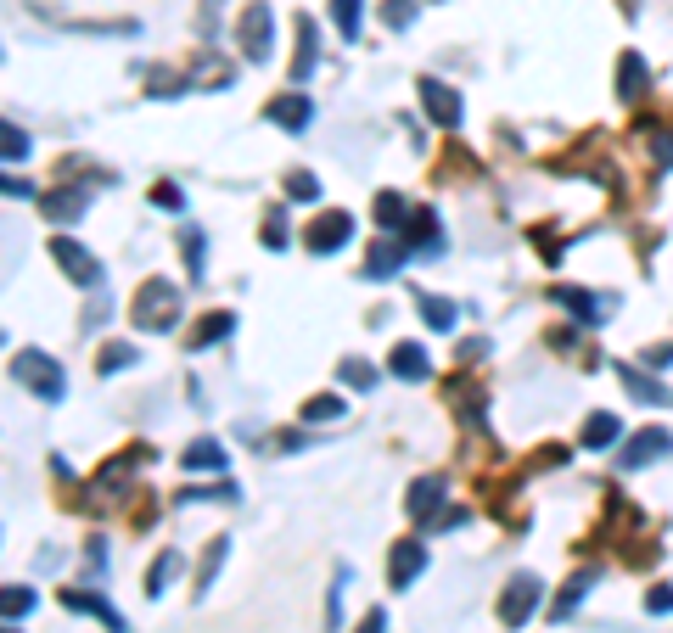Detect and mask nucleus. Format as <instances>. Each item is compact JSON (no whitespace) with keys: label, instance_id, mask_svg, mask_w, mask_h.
Instances as JSON below:
<instances>
[{"label":"nucleus","instance_id":"14","mask_svg":"<svg viewBox=\"0 0 673 633\" xmlns=\"http://www.w3.org/2000/svg\"><path fill=\"white\" fill-rule=\"evenodd\" d=\"M556 303H561V309H573L584 325H601L606 309H612V303H601L595 292H578V286H556Z\"/></svg>","mask_w":673,"mask_h":633},{"label":"nucleus","instance_id":"19","mask_svg":"<svg viewBox=\"0 0 673 633\" xmlns=\"http://www.w3.org/2000/svg\"><path fill=\"white\" fill-rule=\"evenodd\" d=\"M617 96H623V101L645 96V57H640V51H623V62H617Z\"/></svg>","mask_w":673,"mask_h":633},{"label":"nucleus","instance_id":"8","mask_svg":"<svg viewBox=\"0 0 673 633\" xmlns=\"http://www.w3.org/2000/svg\"><path fill=\"white\" fill-rule=\"evenodd\" d=\"M101 180H85V185H62V191H51V197H40V208H45V219H51V225H73V219H79V213H85V202H90V191H96Z\"/></svg>","mask_w":673,"mask_h":633},{"label":"nucleus","instance_id":"6","mask_svg":"<svg viewBox=\"0 0 673 633\" xmlns=\"http://www.w3.org/2000/svg\"><path fill=\"white\" fill-rule=\"evenodd\" d=\"M421 113H427L438 129L455 135L460 129V90H449L444 79H421Z\"/></svg>","mask_w":673,"mask_h":633},{"label":"nucleus","instance_id":"1","mask_svg":"<svg viewBox=\"0 0 673 633\" xmlns=\"http://www.w3.org/2000/svg\"><path fill=\"white\" fill-rule=\"evenodd\" d=\"M12 376L23 381V387H29L40 404H62V398H68V376H62V365L51 359V353H40V348H23V353H17V359H12Z\"/></svg>","mask_w":673,"mask_h":633},{"label":"nucleus","instance_id":"43","mask_svg":"<svg viewBox=\"0 0 673 633\" xmlns=\"http://www.w3.org/2000/svg\"><path fill=\"white\" fill-rule=\"evenodd\" d=\"M673 365V342H657V348H645V370H668Z\"/></svg>","mask_w":673,"mask_h":633},{"label":"nucleus","instance_id":"33","mask_svg":"<svg viewBox=\"0 0 673 633\" xmlns=\"http://www.w3.org/2000/svg\"><path fill=\"white\" fill-rule=\"evenodd\" d=\"M135 365V348H129V342H107V348H101V376H113V370H129Z\"/></svg>","mask_w":673,"mask_h":633},{"label":"nucleus","instance_id":"24","mask_svg":"<svg viewBox=\"0 0 673 633\" xmlns=\"http://www.w3.org/2000/svg\"><path fill=\"white\" fill-rule=\"evenodd\" d=\"M225 465H230V454L219 449L214 437H202V443L186 449V471H225Z\"/></svg>","mask_w":673,"mask_h":633},{"label":"nucleus","instance_id":"42","mask_svg":"<svg viewBox=\"0 0 673 633\" xmlns=\"http://www.w3.org/2000/svg\"><path fill=\"white\" fill-rule=\"evenodd\" d=\"M645 611H657V617H668V611H673V589H668V583L645 594Z\"/></svg>","mask_w":673,"mask_h":633},{"label":"nucleus","instance_id":"28","mask_svg":"<svg viewBox=\"0 0 673 633\" xmlns=\"http://www.w3.org/2000/svg\"><path fill=\"white\" fill-rule=\"evenodd\" d=\"M180 572V549H163L158 561H152V572H146V594L158 600V594H169V577Z\"/></svg>","mask_w":673,"mask_h":633},{"label":"nucleus","instance_id":"29","mask_svg":"<svg viewBox=\"0 0 673 633\" xmlns=\"http://www.w3.org/2000/svg\"><path fill=\"white\" fill-rule=\"evenodd\" d=\"M343 415H348V404L337 393H320V398L303 404V421H343Z\"/></svg>","mask_w":673,"mask_h":633},{"label":"nucleus","instance_id":"35","mask_svg":"<svg viewBox=\"0 0 673 633\" xmlns=\"http://www.w3.org/2000/svg\"><path fill=\"white\" fill-rule=\"evenodd\" d=\"M287 197H292V202H315V197H320V180H315L309 169L287 174Z\"/></svg>","mask_w":673,"mask_h":633},{"label":"nucleus","instance_id":"23","mask_svg":"<svg viewBox=\"0 0 673 633\" xmlns=\"http://www.w3.org/2000/svg\"><path fill=\"white\" fill-rule=\"evenodd\" d=\"M438 505H444V477H421L416 488H410V516L427 521Z\"/></svg>","mask_w":673,"mask_h":633},{"label":"nucleus","instance_id":"22","mask_svg":"<svg viewBox=\"0 0 673 633\" xmlns=\"http://www.w3.org/2000/svg\"><path fill=\"white\" fill-rule=\"evenodd\" d=\"M387 365H393V376H404V381H421V376H427V348H421V342H399Z\"/></svg>","mask_w":673,"mask_h":633},{"label":"nucleus","instance_id":"30","mask_svg":"<svg viewBox=\"0 0 673 633\" xmlns=\"http://www.w3.org/2000/svg\"><path fill=\"white\" fill-rule=\"evenodd\" d=\"M337 381L354 387V393H365V387H376V365H365V359H343V365H337Z\"/></svg>","mask_w":673,"mask_h":633},{"label":"nucleus","instance_id":"26","mask_svg":"<svg viewBox=\"0 0 673 633\" xmlns=\"http://www.w3.org/2000/svg\"><path fill=\"white\" fill-rule=\"evenodd\" d=\"M416 303H421V320H427L432 331H455V314H460V309L449 303V297H432V292H421Z\"/></svg>","mask_w":673,"mask_h":633},{"label":"nucleus","instance_id":"2","mask_svg":"<svg viewBox=\"0 0 673 633\" xmlns=\"http://www.w3.org/2000/svg\"><path fill=\"white\" fill-rule=\"evenodd\" d=\"M174 320H180V292L169 281H146L135 292V325L141 331H174Z\"/></svg>","mask_w":673,"mask_h":633},{"label":"nucleus","instance_id":"16","mask_svg":"<svg viewBox=\"0 0 673 633\" xmlns=\"http://www.w3.org/2000/svg\"><path fill=\"white\" fill-rule=\"evenodd\" d=\"M617 437H623V426H617V415H606V409H595V415H589L584 421V432H578V443H584V449H612Z\"/></svg>","mask_w":673,"mask_h":633},{"label":"nucleus","instance_id":"13","mask_svg":"<svg viewBox=\"0 0 673 633\" xmlns=\"http://www.w3.org/2000/svg\"><path fill=\"white\" fill-rule=\"evenodd\" d=\"M612 370H617V381L629 387V398H634V404H673V393H668V387H662V381H651V376H640L634 365H623V359H617Z\"/></svg>","mask_w":673,"mask_h":633},{"label":"nucleus","instance_id":"25","mask_svg":"<svg viewBox=\"0 0 673 633\" xmlns=\"http://www.w3.org/2000/svg\"><path fill=\"white\" fill-rule=\"evenodd\" d=\"M230 331H236V314H208V320L197 325V331H191V348H214V342H225Z\"/></svg>","mask_w":673,"mask_h":633},{"label":"nucleus","instance_id":"17","mask_svg":"<svg viewBox=\"0 0 673 633\" xmlns=\"http://www.w3.org/2000/svg\"><path fill=\"white\" fill-rule=\"evenodd\" d=\"M264 118L281 124V129H303L309 124V96H298V90H292V96H275L270 107H264Z\"/></svg>","mask_w":673,"mask_h":633},{"label":"nucleus","instance_id":"15","mask_svg":"<svg viewBox=\"0 0 673 633\" xmlns=\"http://www.w3.org/2000/svg\"><path fill=\"white\" fill-rule=\"evenodd\" d=\"M595 583H601V572H595V566H584V572H578L573 583H567V589L556 594V605H550V617H556V622H567V617L578 611V600H584V594L595 589Z\"/></svg>","mask_w":673,"mask_h":633},{"label":"nucleus","instance_id":"10","mask_svg":"<svg viewBox=\"0 0 673 633\" xmlns=\"http://www.w3.org/2000/svg\"><path fill=\"white\" fill-rule=\"evenodd\" d=\"M421 566H427V544H421V538H399V544H393V561H387L393 589H410L421 577Z\"/></svg>","mask_w":673,"mask_h":633},{"label":"nucleus","instance_id":"45","mask_svg":"<svg viewBox=\"0 0 673 633\" xmlns=\"http://www.w3.org/2000/svg\"><path fill=\"white\" fill-rule=\"evenodd\" d=\"M6 197H34V185L17 180V174H6Z\"/></svg>","mask_w":673,"mask_h":633},{"label":"nucleus","instance_id":"31","mask_svg":"<svg viewBox=\"0 0 673 633\" xmlns=\"http://www.w3.org/2000/svg\"><path fill=\"white\" fill-rule=\"evenodd\" d=\"M180 247H186V264H191V275L202 281V264H208V236H202L197 225H186V236H180Z\"/></svg>","mask_w":673,"mask_h":633},{"label":"nucleus","instance_id":"11","mask_svg":"<svg viewBox=\"0 0 673 633\" xmlns=\"http://www.w3.org/2000/svg\"><path fill=\"white\" fill-rule=\"evenodd\" d=\"M62 605H68V611H90V617H101L113 633H129V622L118 617V605L101 600V594H90V589H62Z\"/></svg>","mask_w":673,"mask_h":633},{"label":"nucleus","instance_id":"4","mask_svg":"<svg viewBox=\"0 0 673 633\" xmlns=\"http://www.w3.org/2000/svg\"><path fill=\"white\" fill-rule=\"evenodd\" d=\"M539 594H545V583H539L533 572L511 577V583H505V594H500V622H505V628H522V622L539 611Z\"/></svg>","mask_w":673,"mask_h":633},{"label":"nucleus","instance_id":"20","mask_svg":"<svg viewBox=\"0 0 673 633\" xmlns=\"http://www.w3.org/2000/svg\"><path fill=\"white\" fill-rule=\"evenodd\" d=\"M376 225H382L387 236H404V225H410V208H404L399 191H376Z\"/></svg>","mask_w":673,"mask_h":633},{"label":"nucleus","instance_id":"37","mask_svg":"<svg viewBox=\"0 0 673 633\" xmlns=\"http://www.w3.org/2000/svg\"><path fill=\"white\" fill-rule=\"evenodd\" d=\"M29 611H34V589H29V583H23V589L12 583V589H6V622L29 617Z\"/></svg>","mask_w":673,"mask_h":633},{"label":"nucleus","instance_id":"40","mask_svg":"<svg viewBox=\"0 0 673 633\" xmlns=\"http://www.w3.org/2000/svg\"><path fill=\"white\" fill-rule=\"evenodd\" d=\"M17 157H29V135L17 124H6V163H17Z\"/></svg>","mask_w":673,"mask_h":633},{"label":"nucleus","instance_id":"9","mask_svg":"<svg viewBox=\"0 0 673 633\" xmlns=\"http://www.w3.org/2000/svg\"><path fill=\"white\" fill-rule=\"evenodd\" d=\"M668 449H673V432H662V426H645V432L629 437V449L617 454V465H623V471H634V465H645V460H662Z\"/></svg>","mask_w":673,"mask_h":633},{"label":"nucleus","instance_id":"39","mask_svg":"<svg viewBox=\"0 0 673 633\" xmlns=\"http://www.w3.org/2000/svg\"><path fill=\"white\" fill-rule=\"evenodd\" d=\"M152 208L180 213V208H186V191H180V185H152Z\"/></svg>","mask_w":673,"mask_h":633},{"label":"nucleus","instance_id":"7","mask_svg":"<svg viewBox=\"0 0 673 633\" xmlns=\"http://www.w3.org/2000/svg\"><path fill=\"white\" fill-rule=\"evenodd\" d=\"M51 258H57V264L68 269V281L90 286V292L101 286V264H96V258H90V253H85V247H79L73 236H57V241H51Z\"/></svg>","mask_w":673,"mask_h":633},{"label":"nucleus","instance_id":"44","mask_svg":"<svg viewBox=\"0 0 673 633\" xmlns=\"http://www.w3.org/2000/svg\"><path fill=\"white\" fill-rule=\"evenodd\" d=\"M359 633H387V611H382V605H376L371 617L359 622Z\"/></svg>","mask_w":673,"mask_h":633},{"label":"nucleus","instance_id":"5","mask_svg":"<svg viewBox=\"0 0 673 633\" xmlns=\"http://www.w3.org/2000/svg\"><path fill=\"white\" fill-rule=\"evenodd\" d=\"M348 241H354V219H348L343 208L337 213H320L315 225H309V236H303V247L315 258H331V253H343Z\"/></svg>","mask_w":673,"mask_h":633},{"label":"nucleus","instance_id":"34","mask_svg":"<svg viewBox=\"0 0 673 633\" xmlns=\"http://www.w3.org/2000/svg\"><path fill=\"white\" fill-rule=\"evenodd\" d=\"M264 247H270V253H281V247H287V213H281V208L264 213Z\"/></svg>","mask_w":673,"mask_h":633},{"label":"nucleus","instance_id":"27","mask_svg":"<svg viewBox=\"0 0 673 633\" xmlns=\"http://www.w3.org/2000/svg\"><path fill=\"white\" fill-rule=\"evenodd\" d=\"M225 555H230V538H225V533H219V538H208V555H202V561H197V594H202V589H208V583H214V577H219V566H225Z\"/></svg>","mask_w":673,"mask_h":633},{"label":"nucleus","instance_id":"36","mask_svg":"<svg viewBox=\"0 0 673 633\" xmlns=\"http://www.w3.org/2000/svg\"><path fill=\"white\" fill-rule=\"evenodd\" d=\"M416 6H421V0H387V6H382L387 29H410V23H416Z\"/></svg>","mask_w":673,"mask_h":633},{"label":"nucleus","instance_id":"46","mask_svg":"<svg viewBox=\"0 0 673 633\" xmlns=\"http://www.w3.org/2000/svg\"><path fill=\"white\" fill-rule=\"evenodd\" d=\"M623 12H634V0H623Z\"/></svg>","mask_w":673,"mask_h":633},{"label":"nucleus","instance_id":"18","mask_svg":"<svg viewBox=\"0 0 673 633\" xmlns=\"http://www.w3.org/2000/svg\"><path fill=\"white\" fill-rule=\"evenodd\" d=\"M404 247H410V253H438V247H444V241H438V219H432V213H410Z\"/></svg>","mask_w":673,"mask_h":633},{"label":"nucleus","instance_id":"21","mask_svg":"<svg viewBox=\"0 0 673 633\" xmlns=\"http://www.w3.org/2000/svg\"><path fill=\"white\" fill-rule=\"evenodd\" d=\"M315 57H320V45H315V23H309V17H298V62H292V85H303V79L315 73Z\"/></svg>","mask_w":673,"mask_h":633},{"label":"nucleus","instance_id":"12","mask_svg":"<svg viewBox=\"0 0 673 633\" xmlns=\"http://www.w3.org/2000/svg\"><path fill=\"white\" fill-rule=\"evenodd\" d=\"M404 258H410V247H404V241H376L371 247V258H365V281H393V275H399V264Z\"/></svg>","mask_w":673,"mask_h":633},{"label":"nucleus","instance_id":"38","mask_svg":"<svg viewBox=\"0 0 673 633\" xmlns=\"http://www.w3.org/2000/svg\"><path fill=\"white\" fill-rule=\"evenodd\" d=\"M645 135H651V157H657V169H673V129H645Z\"/></svg>","mask_w":673,"mask_h":633},{"label":"nucleus","instance_id":"32","mask_svg":"<svg viewBox=\"0 0 673 633\" xmlns=\"http://www.w3.org/2000/svg\"><path fill=\"white\" fill-rule=\"evenodd\" d=\"M331 23H337L343 40H354L359 34V0H331Z\"/></svg>","mask_w":673,"mask_h":633},{"label":"nucleus","instance_id":"3","mask_svg":"<svg viewBox=\"0 0 673 633\" xmlns=\"http://www.w3.org/2000/svg\"><path fill=\"white\" fill-rule=\"evenodd\" d=\"M236 40H242V51L253 62H270V51H275V17H270V6H264V0H247V6H242Z\"/></svg>","mask_w":673,"mask_h":633},{"label":"nucleus","instance_id":"41","mask_svg":"<svg viewBox=\"0 0 673 633\" xmlns=\"http://www.w3.org/2000/svg\"><path fill=\"white\" fill-rule=\"evenodd\" d=\"M326 628H331V633L343 628V583H337V589L326 594Z\"/></svg>","mask_w":673,"mask_h":633}]
</instances>
